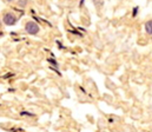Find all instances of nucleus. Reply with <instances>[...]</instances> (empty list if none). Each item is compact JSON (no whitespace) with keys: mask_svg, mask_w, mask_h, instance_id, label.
Listing matches in <instances>:
<instances>
[{"mask_svg":"<svg viewBox=\"0 0 152 132\" xmlns=\"http://www.w3.org/2000/svg\"><path fill=\"white\" fill-rule=\"evenodd\" d=\"M0 24H1V21H0Z\"/></svg>","mask_w":152,"mask_h":132,"instance_id":"obj_5","label":"nucleus"},{"mask_svg":"<svg viewBox=\"0 0 152 132\" xmlns=\"http://www.w3.org/2000/svg\"><path fill=\"white\" fill-rule=\"evenodd\" d=\"M145 31H146L148 34L152 36V20L146 21V24H145Z\"/></svg>","mask_w":152,"mask_h":132,"instance_id":"obj_3","label":"nucleus"},{"mask_svg":"<svg viewBox=\"0 0 152 132\" xmlns=\"http://www.w3.org/2000/svg\"><path fill=\"white\" fill-rule=\"evenodd\" d=\"M19 2H20V5H21V6H25L27 1H19Z\"/></svg>","mask_w":152,"mask_h":132,"instance_id":"obj_4","label":"nucleus"},{"mask_svg":"<svg viewBox=\"0 0 152 132\" xmlns=\"http://www.w3.org/2000/svg\"><path fill=\"white\" fill-rule=\"evenodd\" d=\"M2 23L5 25H7V26H12V25H14L17 23V17L12 12H7L2 17Z\"/></svg>","mask_w":152,"mask_h":132,"instance_id":"obj_1","label":"nucleus"},{"mask_svg":"<svg viewBox=\"0 0 152 132\" xmlns=\"http://www.w3.org/2000/svg\"><path fill=\"white\" fill-rule=\"evenodd\" d=\"M25 31L28 34H37L40 31V27L38 26V24H36L34 21H28L25 25Z\"/></svg>","mask_w":152,"mask_h":132,"instance_id":"obj_2","label":"nucleus"}]
</instances>
